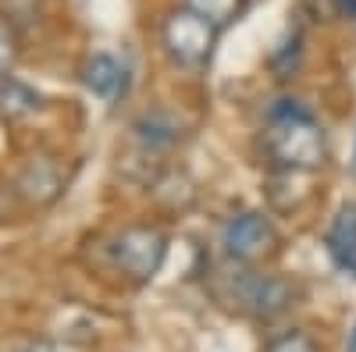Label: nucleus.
<instances>
[{
  "mask_svg": "<svg viewBox=\"0 0 356 352\" xmlns=\"http://www.w3.org/2000/svg\"><path fill=\"white\" fill-rule=\"evenodd\" d=\"M264 146L267 157L275 167L285 171H317L328 160V139L324 128L314 121V114H307L303 107H296L289 100H282V107H275L271 121L264 132Z\"/></svg>",
  "mask_w": 356,
  "mask_h": 352,
  "instance_id": "1",
  "label": "nucleus"
},
{
  "mask_svg": "<svg viewBox=\"0 0 356 352\" xmlns=\"http://www.w3.org/2000/svg\"><path fill=\"white\" fill-rule=\"evenodd\" d=\"M221 28L211 25L203 15H196L193 8H175L164 25H161V43L164 53L171 57V65H178L182 72H203L214 57Z\"/></svg>",
  "mask_w": 356,
  "mask_h": 352,
  "instance_id": "2",
  "label": "nucleus"
},
{
  "mask_svg": "<svg viewBox=\"0 0 356 352\" xmlns=\"http://www.w3.org/2000/svg\"><path fill=\"white\" fill-rule=\"evenodd\" d=\"M228 281V299L253 313L257 320H275L282 317L292 299H296V285L289 278H278V274H257V271H235L225 278Z\"/></svg>",
  "mask_w": 356,
  "mask_h": 352,
  "instance_id": "3",
  "label": "nucleus"
},
{
  "mask_svg": "<svg viewBox=\"0 0 356 352\" xmlns=\"http://www.w3.org/2000/svg\"><path fill=\"white\" fill-rule=\"evenodd\" d=\"M114 263L122 267V274H129L132 281H150L168 256V235L157 224H132L114 239L111 246Z\"/></svg>",
  "mask_w": 356,
  "mask_h": 352,
  "instance_id": "4",
  "label": "nucleus"
},
{
  "mask_svg": "<svg viewBox=\"0 0 356 352\" xmlns=\"http://www.w3.org/2000/svg\"><path fill=\"white\" fill-rule=\"evenodd\" d=\"M275 242H278V231H275L271 217L257 214V210L235 214L225 224V231H221V246H225V253L235 263H257V260H264L267 253L275 249Z\"/></svg>",
  "mask_w": 356,
  "mask_h": 352,
  "instance_id": "5",
  "label": "nucleus"
},
{
  "mask_svg": "<svg viewBox=\"0 0 356 352\" xmlns=\"http://www.w3.org/2000/svg\"><path fill=\"white\" fill-rule=\"evenodd\" d=\"M18 192L29 203H36V207L57 199L61 196V167H57L50 157H33L18 174Z\"/></svg>",
  "mask_w": 356,
  "mask_h": 352,
  "instance_id": "6",
  "label": "nucleus"
},
{
  "mask_svg": "<svg viewBox=\"0 0 356 352\" xmlns=\"http://www.w3.org/2000/svg\"><path fill=\"white\" fill-rule=\"evenodd\" d=\"M324 246L342 271L356 274V203L339 207V214L328 224V235H324Z\"/></svg>",
  "mask_w": 356,
  "mask_h": 352,
  "instance_id": "7",
  "label": "nucleus"
},
{
  "mask_svg": "<svg viewBox=\"0 0 356 352\" xmlns=\"http://www.w3.org/2000/svg\"><path fill=\"white\" fill-rule=\"evenodd\" d=\"M82 82L86 90L100 97V100H118V93L125 90V68L114 61L107 53H93L86 61V72H82Z\"/></svg>",
  "mask_w": 356,
  "mask_h": 352,
  "instance_id": "8",
  "label": "nucleus"
},
{
  "mask_svg": "<svg viewBox=\"0 0 356 352\" xmlns=\"http://www.w3.org/2000/svg\"><path fill=\"white\" fill-rule=\"evenodd\" d=\"M40 110V93H33L25 82L11 78V75H0V114L4 117H25Z\"/></svg>",
  "mask_w": 356,
  "mask_h": 352,
  "instance_id": "9",
  "label": "nucleus"
},
{
  "mask_svg": "<svg viewBox=\"0 0 356 352\" xmlns=\"http://www.w3.org/2000/svg\"><path fill=\"white\" fill-rule=\"evenodd\" d=\"M186 8H193L196 15H203L218 28H228V25H235L246 15L250 0H186Z\"/></svg>",
  "mask_w": 356,
  "mask_h": 352,
  "instance_id": "10",
  "label": "nucleus"
},
{
  "mask_svg": "<svg viewBox=\"0 0 356 352\" xmlns=\"http://www.w3.org/2000/svg\"><path fill=\"white\" fill-rule=\"evenodd\" d=\"M136 135H139L146 146H168V142L178 139V128L168 121L164 114H146L143 121L136 125Z\"/></svg>",
  "mask_w": 356,
  "mask_h": 352,
  "instance_id": "11",
  "label": "nucleus"
},
{
  "mask_svg": "<svg viewBox=\"0 0 356 352\" xmlns=\"http://www.w3.org/2000/svg\"><path fill=\"white\" fill-rule=\"evenodd\" d=\"M264 352H317V342L307 331H285V335L267 342Z\"/></svg>",
  "mask_w": 356,
  "mask_h": 352,
  "instance_id": "12",
  "label": "nucleus"
},
{
  "mask_svg": "<svg viewBox=\"0 0 356 352\" xmlns=\"http://www.w3.org/2000/svg\"><path fill=\"white\" fill-rule=\"evenodd\" d=\"M15 65V36H11V25L0 18V75H8Z\"/></svg>",
  "mask_w": 356,
  "mask_h": 352,
  "instance_id": "13",
  "label": "nucleus"
},
{
  "mask_svg": "<svg viewBox=\"0 0 356 352\" xmlns=\"http://www.w3.org/2000/svg\"><path fill=\"white\" fill-rule=\"evenodd\" d=\"M332 4H335V11H339V15L356 18V0H332Z\"/></svg>",
  "mask_w": 356,
  "mask_h": 352,
  "instance_id": "14",
  "label": "nucleus"
},
{
  "mask_svg": "<svg viewBox=\"0 0 356 352\" xmlns=\"http://www.w3.org/2000/svg\"><path fill=\"white\" fill-rule=\"evenodd\" d=\"M346 352H356V324H353V331H349V338H346Z\"/></svg>",
  "mask_w": 356,
  "mask_h": 352,
  "instance_id": "15",
  "label": "nucleus"
},
{
  "mask_svg": "<svg viewBox=\"0 0 356 352\" xmlns=\"http://www.w3.org/2000/svg\"><path fill=\"white\" fill-rule=\"evenodd\" d=\"M29 352H57V349H50V345H29Z\"/></svg>",
  "mask_w": 356,
  "mask_h": 352,
  "instance_id": "16",
  "label": "nucleus"
},
{
  "mask_svg": "<svg viewBox=\"0 0 356 352\" xmlns=\"http://www.w3.org/2000/svg\"><path fill=\"white\" fill-rule=\"evenodd\" d=\"M353 174H356V150H353Z\"/></svg>",
  "mask_w": 356,
  "mask_h": 352,
  "instance_id": "17",
  "label": "nucleus"
}]
</instances>
